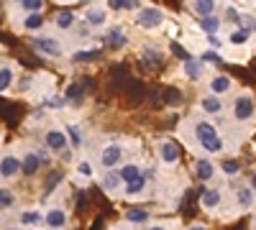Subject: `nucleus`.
<instances>
[{
  "instance_id": "nucleus-1",
  "label": "nucleus",
  "mask_w": 256,
  "mask_h": 230,
  "mask_svg": "<svg viewBox=\"0 0 256 230\" xmlns=\"http://www.w3.org/2000/svg\"><path fill=\"white\" fill-rule=\"evenodd\" d=\"M195 138L200 141V146L208 154H220L223 151V138L218 133V128L208 120H198L195 123Z\"/></svg>"
},
{
  "instance_id": "nucleus-2",
  "label": "nucleus",
  "mask_w": 256,
  "mask_h": 230,
  "mask_svg": "<svg viewBox=\"0 0 256 230\" xmlns=\"http://www.w3.org/2000/svg\"><path fill=\"white\" fill-rule=\"evenodd\" d=\"M230 115L236 123H248L254 120L256 115V102L251 95H238L236 100H233V105H230Z\"/></svg>"
},
{
  "instance_id": "nucleus-3",
  "label": "nucleus",
  "mask_w": 256,
  "mask_h": 230,
  "mask_svg": "<svg viewBox=\"0 0 256 230\" xmlns=\"http://www.w3.org/2000/svg\"><path fill=\"white\" fill-rule=\"evenodd\" d=\"M136 23L146 31H154L164 23V10L162 8H154V5H146V8H138V15H136Z\"/></svg>"
},
{
  "instance_id": "nucleus-4",
  "label": "nucleus",
  "mask_w": 256,
  "mask_h": 230,
  "mask_svg": "<svg viewBox=\"0 0 256 230\" xmlns=\"http://www.w3.org/2000/svg\"><path fill=\"white\" fill-rule=\"evenodd\" d=\"M31 46L38 51V54H44V56H52V59H59L64 51H62V41L54 38V36H36L31 38Z\"/></svg>"
},
{
  "instance_id": "nucleus-5",
  "label": "nucleus",
  "mask_w": 256,
  "mask_h": 230,
  "mask_svg": "<svg viewBox=\"0 0 256 230\" xmlns=\"http://www.w3.org/2000/svg\"><path fill=\"white\" fill-rule=\"evenodd\" d=\"M20 174V159L16 154H6L0 159V179L3 182H10Z\"/></svg>"
},
{
  "instance_id": "nucleus-6",
  "label": "nucleus",
  "mask_w": 256,
  "mask_h": 230,
  "mask_svg": "<svg viewBox=\"0 0 256 230\" xmlns=\"http://www.w3.org/2000/svg\"><path fill=\"white\" fill-rule=\"evenodd\" d=\"M120 159H123V146H118V143H108L100 151V164L105 166V169H116V166L120 164Z\"/></svg>"
},
{
  "instance_id": "nucleus-7",
  "label": "nucleus",
  "mask_w": 256,
  "mask_h": 230,
  "mask_svg": "<svg viewBox=\"0 0 256 230\" xmlns=\"http://www.w3.org/2000/svg\"><path fill=\"white\" fill-rule=\"evenodd\" d=\"M44 143H46V149H49V151H54V154L64 151V149L70 146V141H67V133H64V131H59V128H49V131L44 133Z\"/></svg>"
},
{
  "instance_id": "nucleus-8",
  "label": "nucleus",
  "mask_w": 256,
  "mask_h": 230,
  "mask_svg": "<svg viewBox=\"0 0 256 230\" xmlns=\"http://www.w3.org/2000/svg\"><path fill=\"white\" fill-rule=\"evenodd\" d=\"M208 90H210V95L223 97V95H228V92L233 90V79H230L228 74H216V77H210Z\"/></svg>"
},
{
  "instance_id": "nucleus-9",
  "label": "nucleus",
  "mask_w": 256,
  "mask_h": 230,
  "mask_svg": "<svg viewBox=\"0 0 256 230\" xmlns=\"http://www.w3.org/2000/svg\"><path fill=\"white\" fill-rule=\"evenodd\" d=\"M159 159L166 164V166H174L180 161V149L174 141H162L159 143Z\"/></svg>"
},
{
  "instance_id": "nucleus-10",
  "label": "nucleus",
  "mask_w": 256,
  "mask_h": 230,
  "mask_svg": "<svg viewBox=\"0 0 256 230\" xmlns=\"http://www.w3.org/2000/svg\"><path fill=\"white\" fill-rule=\"evenodd\" d=\"M195 177H198L200 182L216 179V164L208 161V159H195Z\"/></svg>"
},
{
  "instance_id": "nucleus-11",
  "label": "nucleus",
  "mask_w": 256,
  "mask_h": 230,
  "mask_svg": "<svg viewBox=\"0 0 256 230\" xmlns=\"http://www.w3.org/2000/svg\"><path fill=\"white\" fill-rule=\"evenodd\" d=\"M84 20H88V26L100 28V26L108 23V10H105V8H98V5H92V8H88V13H84Z\"/></svg>"
},
{
  "instance_id": "nucleus-12",
  "label": "nucleus",
  "mask_w": 256,
  "mask_h": 230,
  "mask_svg": "<svg viewBox=\"0 0 256 230\" xmlns=\"http://www.w3.org/2000/svg\"><path fill=\"white\" fill-rule=\"evenodd\" d=\"M220 202H223V192H220V190H205L202 197H200L202 210H218Z\"/></svg>"
},
{
  "instance_id": "nucleus-13",
  "label": "nucleus",
  "mask_w": 256,
  "mask_h": 230,
  "mask_svg": "<svg viewBox=\"0 0 256 230\" xmlns=\"http://www.w3.org/2000/svg\"><path fill=\"white\" fill-rule=\"evenodd\" d=\"M44 220L52 230H62L64 225H67V213H64L62 207H52V210L44 215Z\"/></svg>"
},
{
  "instance_id": "nucleus-14",
  "label": "nucleus",
  "mask_w": 256,
  "mask_h": 230,
  "mask_svg": "<svg viewBox=\"0 0 256 230\" xmlns=\"http://www.w3.org/2000/svg\"><path fill=\"white\" fill-rule=\"evenodd\" d=\"M38 166H41V159L36 151H28L24 159H20V174H26V177H34L38 172Z\"/></svg>"
},
{
  "instance_id": "nucleus-15",
  "label": "nucleus",
  "mask_w": 256,
  "mask_h": 230,
  "mask_svg": "<svg viewBox=\"0 0 256 230\" xmlns=\"http://www.w3.org/2000/svg\"><path fill=\"white\" fill-rule=\"evenodd\" d=\"M200 108H202V113H208V115H218V113H223V100H220L218 95H208V97L200 100Z\"/></svg>"
},
{
  "instance_id": "nucleus-16",
  "label": "nucleus",
  "mask_w": 256,
  "mask_h": 230,
  "mask_svg": "<svg viewBox=\"0 0 256 230\" xmlns=\"http://www.w3.org/2000/svg\"><path fill=\"white\" fill-rule=\"evenodd\" d=\"M44 23H46V20H44V15H41V13H26V18L20 20V28L34 33L38 28H44Z\"/></svg>"
},
{
  "instance_id": "nucleus-17",
  "label": "nucleus",
  "mask_w": 256,
  "mask_h": 230,
  "mask_svg": "<svg viewBox=\"0 0 256 230\" xmlns=\"http://www.w3.org/2000/svg\"><path fill=\"white\" fill-rule=\"evenodd\" d=\"M202 69H205V64H202L200 59H192V56L184 59V77H187V79H195V82H198V79L202 77Z\"/></svg>"
},
{
  "instance_id": "nucleus-18",
  "label": "nucleus",
  "mask_w": 256,
  "mask_h": 230,
  "mask_svg": "<svg viewBox=\"0 0 256 230\" xmlns=\"http://www.w3.org/2000/svg\"><path fill=\"white\" fill-rule=\"evenodd\" d=\"M74 23H77V18H74L72 10H62V13H56V18H54V26H56L59 31H72Z\"/></svg>"
},
{
  "instance_id": "nucleus-19",
  "label": "nucleus",
  "mask_w": 256,
  "mask_h": 230,
  "mask_svg": "<svg viewBox=\"0 0 256 230\" xmlns=\"http://www.w3.org/2000/svg\"><path fill=\"white\" fill-rule=\"evenodd\" d=\"M16 82V69L10 64H3L0 67V92H8Z\"/></svg>"
},
{
  "instance_id": "nucleus-20",
  "label": "nucleus",
  "mask_w": 256,
  "mask_h": 230,
  "mask_svg": "<svg viewBox=\"0 0 256 230\" xmlns=\"http://www.w3.org/2000/svg\"><path fill=\"white\" fill-rule=\"evenodd\" d=\"M141 59H144V64H146V67H148V64H162V61H164V54H162L159 46H144Z\"/></svg>"
},
{
  "instance_id": "nucleus-21",
  "label": "nucleus",
  "mask_w": 256,
  "mask_h": 230,
  "mask_svg": "<svg viewBox=\"0 0 256 230\" xmlns=\"http://www.w3.org/2000/svg\"><path fill=\"white\" fill-rule=\"evenodd\" d=\"M216 8H218L216 0H192V10H195L200 18L202 15H212V13H216Z\"/></svg>"
},
{
  "instance_id": "nucleus-22",
  "label": "nucleus",
  "mask_w": 256,
  "mask_h": 230,
  "mask_svg": "<svg viewBox=\"0 0 256 230\" xmlns=\"http://www.w3.org/2000/svg\"><path fill=\"white\" fill-rule=\"evenodd\" d=\"M148 218H152V213L144 210V207H134V210H128V213H126V223H131V225L148 223Z\"/></svg>"
},
{
  "instance_id": "nucleus-23",
  "label": "nucleus",
  "mask_w": 256,
  "mask_h": 230,
  "mask_svg": "<svg viewBox=\"0 0 256 230\" xmlns=\"http://www.w3.org/2000/svg\"><path fill=\"white\" fill-rule=\"evenodd\" d=\"M123 184V179H120V174L118 172H105V177H102V190L105 192H118V187Z\"/></svg>"
},
{
  "instance_id": "nucleus-24",
  "label": "nucleus",
  "mask_w": 256,
  "mask_h": 230,
  "mask_svg": "<svg viewBox=\"0 0 256 230\" xmlns=\"http://www.w3.org/2000/svg\"><path fill=\"white\" fill-rule=\"evenodd\" d=\"M200 31H205V33H218L220 31V18L212 13V15H202L200 18Z\"/></svg>"
},
{
  "instance_id": "nucleus-25",
  "label": "nucleus",
  "mask_w": 256,
  "mask_h": 230,
  "mask_svg": "<svg viewBox=\"0 0 256 230\" xmlns=\"http://www.w3.org/2000/svg\"><path fill=\"white\" fill-rule=\"evenodd\" d=\"M118 174H120L123 184H126V182H134V179L141 177V166H138V164H123L120 169H118Z\"/></svg>"
},
{
  "instance_id": "nucleus-26",
  "label": "nucleus",
  "mask_w": 256,
  "mask_h": 230,
  "mask_svg": "<svg viewBox=\"0 0 256 230\" xmlns=\"http://www.w3.org/2000/svg\"><path fill=\"white\" fill-rule=\"evenodd\" d=\"M248 38H251V31H248V28H244V26H241V28H236V31H230V36H228V41H230L233 46H244Z\"/></svg>"
},
{
  "instance_id": "nucleus-27",
  "label": "nucleus",
  "mask_w": 256,
  "mask_h": 230,
  "mask_svg": "<svg viewBox=\"0 0 256 230\" xmlns=\"http://www.w3.org/2000/svg\"><path fill=\"white\" fill-rule=\"evenodd\" d=\"M108 41L113 44V49H118V46H126V33H123V28L120 26H113L110 31H108Z\"/></svg>"
},
{
  "instance_id": "nucleus-28",
  "label": "nucleus",
  "mask_w": 256,
  "mask_h": 230,
  "mask_svg": "<svg viewBox=\"0 0 256 230\" xmlns=\"http://www.w3.org/2000/svg\"><path fill=\"white\" fill-rule=\"evenodd\" d=\"M64 131H67V141L72 143V149H80V146H82V133H80V125H72V123H70Z\"/></svg>"
},
{
  "instance_id": "nucleus-29",
  "label": "nucleus",
  "mask_w": 256,
  "mask_h": 230,
  "mask_svg": "<svg viewBox=\"0 0 256 230\" xmlns=\"http://www.w3.org/2000/svg\"><path fill=\"white\" fill-rule=\"evenodd\" d=\"M254 190H251V187H241V190L236 192V202L241 205V207H251V202H254Z\"/></svg>"
},
{
  "instance_id": "nucleus-30",
  "label": "nucleus",
  "mask_w": 256,
  "mask_h": 230,
  "mask_svg": "<svg viewBox=\"0 0 256 230\" xmlns=\"http://www.w3.org/2000/svg\"><path fill=\"white\" fill-rule=\"evenodd\" d=\"M18 8L24 10V13H41L44 0H18Z\"/></svg>"
},
{
  "instance_id": "nucleus-31",
  "label": "nucleus",
  "mask_w": 256,
  "mask_h": 230,
  "mask_svg": "<svg viewBox=\"0 0 256 230\" xmlns=\"http://www.w3.org/2000/svg\"><path fill=\"white\" fill-rule=\"evenodd\" d=\"M144 187H146V179H144V177H138V179H134V182H126V195H128V197L141 195Z\"/></svg>"
},
{
  "instance_id": "nucleus-32",
  "label": "nucleus",
  "mask_w": 256,
  "mask_h": 230,
  "mask_svg": "<svg viewBox=\"0 0 256 230\" xmlns=\"http://www.w3.org/2000/svg\"><path fill=\"white\" fill-rule=\"evenodd\" d=\"M238 169H241V164H238L236 159H226V161L220 164V172H223L226 177H236Z\"/></svg>"
},
{
  "instance_id": "nucleus-33",
  "label": "nucleus",
  "mask_w": 256,
  "mask_h": 230,
  "mask_svg": "<svg viewBox=\"0 0 256 230\" xmlns=\"http://www.w3.org/2000/svg\"><path fill=\"white\" fill-rule=\"evenodd\" d=\"M20 223L24 225H38L41 223V213L38 210H24L20 213Z\"/></svg>"
},
{
  "instance_id": "nucleus-34",
  "label": "nucleus",
  "mask_w": 256,
  "mask_h": 230,
  "mask_svg": "<svg viewBox=\"0 0 256 230\" xmlns=\"http://www.w3.org/2000/svg\"><path fill=\"white\" fill-rule=\"evenodd\" d=\"M16 205V195L10 190H0V210H10Z\"/></svg>"
},
{
  "instance_id": "nucleus-35",
  "label": "nucleus",
  "mask_w": 256,
  "mask_h": 230,
  "mask_svg": "<svg viewBox=\"0 0 256 230\" xmlns=\"http://www.w3.org/2000/svg\"><path fill=\"white\" fill-rule=\"evenodd\" d=\"M98 56H100V51L88 49V51H77V54H72V61H92V59H98Z\"/></svg>"
},
{
  "instance_id": "nucleus-36",
  "label": "nucleus",
  "mask_w": 256,
  "mask_h": 230,
  "mask_svg": "<svg viewBox=\"0 0 256 230\" xmlns=\"http://www.w3.org/2000/svg\"><path fill=\"white\" fill-rule=\"evenodd\" d=\"M77 174H80L82 179H92V174H95L92 164H90V161H80V164H77Z\"/></svg>"
},
{
  "instance_id": "nucleus-37",
  "label": "nucleus",
  "mask_w": 256,
  "mask_h": 230,
  "mask_svg": "<svg viewBox=\"0 0 256 230\" xmlns=\"http://www.w3.org/2000/svg\"><path fill=\"white\" fill-rule=\"evenodd\" d=\"M67 100L74 102V105H80V102H82V87L80 85H70L67 87Z\"/></svg>"
},
{
  "instance_id": "nucleus-38",
  "label": "nucleus",
  "mask_w": 256,
  "mask_h": 230,
  "mask_svg": "<svg viewBox=\"0 0 256 230\" xmlns=\"http://www.w3.org/2000/svg\"><path fill=\"white\" fill-rule=\"evenodd\" d=\"M200 61H202V64H220V54L218 51H205Z\"/></svg>"
},
{
  "instance_id": "nucleus-39",
  "label": "nucleus",
  "mask_w": 256,
  "mask_h": 230,
  "mask_svg": "<svg viewBox=\"0 0 256 230\" xmlns=\"http://www.w3.org/2000/svg\"><path fill=\"white\" fill-rule=\"evenodd\" d=\"M108 8H113V10H128V0H108Z\"/></svg>"
},
{
  "instance_id": "nucleus-40",
  "label": "nucleus",
  "mask_w": 256,
  "mask_h": 230,
  "mask_svg": "<svg viewBox=\"0 0 256 230\" xmlns=\"http://www.w3.org/2000/svg\"><path fill=\"white\" fill-rule=\"evenodd\" d=\"M208 44H210V46H216V51H218V49L223 46V41L218 38V33H208Z\"/></svg>"
},
{
  "instance_id": "nucleus-41",
  "label": "nucleus",
  "mask_w": 256,
  "mask_h": 230,
  "mask_svg": "<svg viewBox=\"0 0 256 230\" xmlns=\"http://www.w3.org/2000/svg\"><path fill=\"white\" fill-rule=\"evenodd\" d=\"M59 182H62V174H59V172H56V174H54V177H49V179H46V190H49V192H52V190H54V187H56V184H59Z\"/></svg>"
},
{
  "instance_id": "nucleus-42",
  "label": "nucleus",
  "mask_w": 256,
  "mask_h": 230,
  "mask_svg": "<svg viewBox=\"0 0 256 230\" xmlns=\"http://www.w3.org/2000/svg\"><path fill=\"white\" fill-rule=\"evenodd\" d=\"M141 8V0H128V10H138Z\"/></svg>"
},
{
  "instance_id": "nucleus-43",
  "label": "nucleus",
  "mask_w": 256,
  "mask_h": 230,
  "mask_svg": "<svg viewBox=\"0 0 256 230\" xmlns=\"http://www.w3.org/2000/svg\"><path fill=\"white\" fill-rule=\"evenodd\" d=\"M228 18H230V20H236V23H238V20H241V15H238L236 10H233V8H228Z\"/></svg>"
},
{
  "instance_id": "nucleus-44",
  "label": "nucleus",
  "mask_w": 256,
  "mask_h": 230,
  "mask_svg": "<svg viewBox=\"0 0 256 230\" xmlns=\"http://www.w3.org/2000/svg\"><path fill=\"white\" fill-rule=\"evenodd\" d=\"M88 33H90V26H88V23L77 28V36H88Z\"/></svg>"
},
{
  "instance_id": "nucleus-45",
  "label": "nucleus",
  "mask_w": 256,
  "mask_h": 230,
  "mask_svg": "<svg viewBox=\"0 0 256 230\" xmlns=\"http://www.w3.org/2000/svg\"><path fill=\"white\" fill-rule=\"evenodd\" d=\"M146 230H169L166 225H152V228H146Z\"/></svg>"
},
{
  "instance_id": "nucleus-46",
  "label": "nucleus",
  "mask_w": 256,
  "mask_h": 230,
  "mask_svg": "<svg viewBox=\"0 0 256 230\" xmlns=\"http://www.w3.org/2000/svg\"><path fill=\"white\" fill-rule=\"evenodd\" d=\"M190 230H208V228H205V225H192Z\"/></svg>"
},
{
  "instance_id": "nucleus-47",
  "label": "nucleus",
  "mask_w": 256,
  "mask_h": 230,
  "mask_svg": "<svg viewBox=\"0 0 256 230\" xmlns=\"http://www.w3.org/2000/svg\"><path fill=\"white\" fill-rule=\"evenodd\" d=\"M251 190L256 192V174H254V179H251Z\"/></svg>"
},
{
  "instance_id": "nucleus-48",
  "label": "nucleus",
  "mask_w": 256,
  "mask_h": 230,
  "mask_svg": "<svg viewBox=\"0 0 256 230\" xmlns=\"http://www.w3.org/2000/svg\"><path fill=\"white\" fill-rule=\"evenodd\" d=\"M77 3H90V0H77Z\"/></svg>"
},
{
  "instance_id": "nucleus-49",
  "label": "nucleus",
  "mask_w": 256,
  "mask_h": 230,
  "mask_svg": "<svg viewBox=\"0 0 256 230\" xmlns=\"http://www.w3.org/2000/svg\"><path fill=\"white\" fill-rule=\"evenodd\" d=\"M6 230H18V228H6Z\"/></svg>"
},
{
  "instance_id": "nucleus-50",
  "label": "nucleus",
  "mask_w": 256,
  "mask_h": 230,
  "mask_svg": "<svg viewBox=\"0 0 256 230\" xmlns=\"http://www.w3.org/2000/svg\"><path fill=\"white\" fill-rule=\"evenodd\" d=\"M56 3H64V0H56Z\"/></svg>"
},
{
  "instance_id": "nucleus-51",
  "label": "nucleus",
  "mask_w": 256,
  "mask_h": 230,
  "mask_svg": "<svg viewBox=\"0 0 256 230\" xmlns=\"http://www.w3.org/2000/svg\"><path fill=\"white\" fill-rule=\"evenodd\" d=\"M254 225H256V218H254Z\"/></svg>"
},
{
  "instance_id": "nucleus-52",
  "label": "nucleus",
  "mask_w": 256,
  "mask_h": 230,
  "mask_svg": "<svg viewBox=\"0 0 256 230\" xmlns=\"http://www.w3.org/2000/svg\"><path fill=\"white\" fill-rule=\"evenodd\" d=\"M13 3H18V0H13Z\"/></svg>"
}]
</instances>
